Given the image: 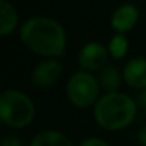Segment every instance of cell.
Returning a JSON list of instances; mask_svg holds the SVG:
<instances>
[{
	"label": "cell",
	"mask_w": 146,
	"mask_h": 146,
	"mask_svg": "<svg viewBox=\"0 0 146 146\" xmlns=\"http://www.w3.org/2000/svg\"><path fill=\"white\" fill-rule=\"evenodd\" d=\"M19 37L29 50L46 59H57L66 52L64 27L52 17L36 16L27 19L20 26Z\"/></svg>",
	"instance_id": "1"
},
{
	"label": "cell",
	"mask_w": 146,
	"mask_h": 146,
	"mask_svg": "<svg viewBox=\"0 0 146 146\" xmlns=\"http://www.w3.org/2000/svg\"><path fill=\"white\" fill-rule=\"evenodd\" d=\"M136 112V102L123 92L105 93L93 106L96 123L108 132H117L130 126Z\"/></svg>",
	"instance_id": "2"
},
{
	"label": "cell",
	"mask_w": 146,
	"mask_h": 146,
	"mask_svg": "<svg viewBox=\"0 0 146 146\" xmlns=\"http://www.w3.org/2000/svg\"><path fill=\"white\" fill-rule=\"evenodd\" d=\"M36 116L33 100L17 89H6L0 95V117L12 129L27 127Z\"/></svg>",
	"instance_id": "3"
},
{
	"label": "cell",
	"mask_w": 146,
	"mask_h": 146,
	"mask_svg": "<svg viewBox=\"0 0 146 146\" xmlns=\"http://www.w3.org/2000/svg\"><path fill=\"white\" fill-rule=\"evenodd\" d=\"M100 85L99 80L89 72L79 70L73 73L66 85V95L69 102L79 109L95 106L99 100Z\"/></svg>",
	"instance_id": "4"
},
{
	"label": "cell",
	"mask_w": 146,
	"mask_h": 146,
	"mask_svg": "<svg viewBox=\"0 0 146 146\" xmlns=\"http://www.w3.org/2000/svg\"><path fill=\"white\" fill-rule=\"evenodd\" d=\"M108 56H109V50L103 43L89 42L79 50L78 63L82 70L92 73L95 70H102L105 67Z\"/></svg>",
	"instance_id": "5"
},
{
	"label": "cell",
	"mask_w": 146,
	"mask_h": 146,
	"mask_svg": "<svg viewBox=\"0 0 146 146\" xmlns=\"http://www.w3.org/2000/svg\"><path fill=\"white\" fill-rule=\"evenodd\" d=\"M62 63L57 59H44L36 64L32 72V83L36 88L46 89L59 82L62 76Z\"/></svg>",
	"instance_id": "6"
},
{
	"label": "cell",
	"mask_w": 146,
	"mask_h": 146,
	"mask_svg": "<svg viewBox=\"0 0 146 146\" xmlns=\"http://www.w3.org/2000/svg\"><path fill=\"white\" fill-rule=\"evenodd\" d=\"M139 20V10L132 3L120 5L115 9L110 17V26L116 33L125 35L129 30H132Z\"/></svg>",
	"instance_id": "7"
},
{
	"label": "cell",
	"mask_w": 146,
	"mask_h": 146,
	"mask_svg": "<svg viewBox=\"0 0 146 146\" xmlns=\"http://www.w3.org/2000/svg\"><path fill=\"white\" fill-rule=\"evenodd\" d=\"M123 80L127 86L133 89H146V59L143 57H135L130 59L123 70Z\"/></svg>",
	"instance_id": "8"
},
{
	"label": "cell",
	"mask_w": 146,
	"mask_h": 146,
	"mask_svg": "<svg viewBox=\"0 0 146 146\" xmlns=\"http://www.w3.org/2000/svg\"><path fill=\"white\" fill-rule=\"evenodd\" d=\"M19 25V15L9 0H0V35H12Z\"/></svg>",
	"instance_id": "9"
},
{
	"label": "cell",
	"mask_w": 146,
	"mask_h": 146,
	"mask_svg": "<svg viewBox=\"0 0 146 146\" xmlns=\"http://www.w3.org/2000/svg\"><path fill=\"white\" fill-rule=\"evenodd\" d=\"M29 146H73V142L66 133L54 129H47L39 132L32 139Z\"/></svg>",
	"instance_id": "10"
},
{
	"label": "cell",
	"mask_w": 146,
	"mask_h": 146,
	"mask_svg": "<svg viewBox=\"0 0 146 146\" xmlns=\"http://www.w3.org/2000/svg\"><path fill=\"white\" fill-rule=\"evenodd\" d=\"M99 85L102 89H105L106 93H112V92H119L122 83L125 82L123 80V73L112 66V64H108L105 66L100 72H99Z\"/></svg>",
	"instance_id": "11"
},
{
	"label": "cell",
	"mask_w": 146,
	"mask_h": 146,
	"mask_svg": "<svg viewBox=\"0 0 146 146\" xmlns=\"http://www.w3.org/2000/svg\"><path fill=\"white\" fill-rule=\"evenodd\" d=\"M127 49H129V42H127L125 35L116 33L110 37L109 44H108V50L113 59H123L127 53Z\"/></svg>",
	"instance_id": "12"
},
{
	"label": "cell",
	"mask_w": 146,
	"mask_h": 146,
	"mask_svg": "<svg viewBox=\"0 0 146 146\" xmlns=\"http://www.w3.org/2000/svg\"><path fill=\"white\" fill-rule=\"evenodd\" d=\"M79 146H110V145L100 137H88L83 142H80Z\"/></svg>",
	"instance_id": "13"
},
{
	"label": "cell",
	"mask_w": 146,
	"mask_h": 146,
	"mask_svg": "<svg viewBox=\"0 0 146 146\" xmlns=\"http://www.w3.org/2000/svg\"><path fill=\"white\" fill-rule=\"evenodd\" d=\"M2 146H23L22 140L16 136H12V135H7L3 137L2 140Z\"/></svg>",
	"instance_id": "14"
},
{
	"label": "cell",
	"mask_w": 146,
	"mask_h": 146,
	"mask_svg": "<svg viewBox=\"0 0 146 146\" xmlns=\"http://www.w3.org/2000/svg\"><path fill=\"white\" fill-rule=\"evenodd\" d=\"M136 139H137V142H139L142 146H146V125H143V126L137 130Z\"/></svg>",
	"instance_id": "15"
},
{
	"label": "cell",
	"mask_w": 146,
	"mask_h": 146,
	"mask_svg": "<svg viewBox=\"0 0 146 146\" xmlns=\"http://www.w3.org/2000/svg\"><path fill=\"white\" fill-rule=\"evenodd\" d=\"M140 105H142L143 109L146 110V89L142 90V93H140Z\"/></svg>",
	"instance_id": "16"
}]
</instances>
